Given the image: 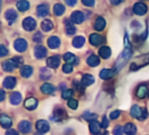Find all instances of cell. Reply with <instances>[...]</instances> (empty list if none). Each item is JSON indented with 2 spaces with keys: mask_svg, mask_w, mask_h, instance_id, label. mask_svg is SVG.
I'll list each match as a JSON object with an SVG mask.
<instances>
[{
  "mask_svg": "<svg viewBox=\"0 0 149 135\" xmlns=\"http://www.w3.org/2000/svg\"><path fill=\"white\" fill-rule=\"evenodd\" d=\"M105 26H106V21H105V19L104 17H101V16H99V17H97L95 19V22H94V28H95V30H102L104 28H105Z\"/></svg>",
  "mask_w": 149,
  "mask_h": 135,
  "instance_id": "obj_17",
  "label": "cell"
},
{
  "mask_svg": "<svg viewBox=\"0 0 149 135\" xmlns=\"http://www.w3.org/2000/svg\"><path fill=\"white\" fill-rule=\"evenodd\" d=\"M123 132H125V128L121 127V126H116L113 129V134L114 135H123Z\"/></svg>",
  "mask_w": 149,
  "mask_h": 135,
  "instance_id": "obj_37",
  "label": "cell"
},
{
  "mask_svg": "<svg viewBox=\"0 0 149 135\" xmlns=\"http://www.w3.org/2000/svg\"><path fill=\"white\" fill-rule=\"evenodd\" d=\"M64 59H65V62L68 63V64H77V57L73 55V54H71V52H66V54H64Z\"/></svg>",
  "mask_w": 149,
  "mask_h": 135,
  "instance_id": "obj_29",
  "label": "cell"
},
{
  "mask_svg": "<svg viewBox=\"0 0 149 135\" xmlns=\"http://www.w3.org/2000/svg\"><path fill=\"white\" fill-rule=\"evenodd\" d=\"M8 54V50L6 49V47L3 45V44H0V56H6Z\"/></svg>",
  "mask_w": 149,
  "mask_h": 135,
  "instance_id": "obj_43",
  "label": "cell"
},
{
  "mask_svg": "<svg viewBox=\"0 0 149 135\" xmlns=\"http://www.w3.org/2000/svg\"><path fill=\"white\" fill-rule=\"evenodd\" d=\"M72 94H73V91L72 90H64L62 92V98H64V99H71Z\"/></svg>",
  "mask_w": 149,
  "mask_h": 135,
  "instance_id": "obj_35",
  "label": "cell"
},
{
  "mask_svg": "<svg viewBox=\"0 0 149 135\" xmlns=\"http://www.w3.org/2000/svg\"><path fill=\"white\" fill-rule=\"evenodd\" d=\"M86 63H87L90 66H98L100 62H99V58H98L95 55H91V56H88Z\"/></svg>",
  "mask_w": 149,
  "mask_h": 135,
  "instance_id": "obj_30",
  "label": "cell"
},
{
  "mask_svg": "<svg viewBox=\"0 0 149 135\" xmlns=\"http://www.w3.org/2000/svg\"><path fill=\"white\" fill-rule=\"evenodd\" d=\"M81 2L85 6H93L94 5V0H81Z\"/></svg>",
  "mask_w": 149,
  "mask_h": 135,
  "instance_id": "obj_47",
  "label": "cell"
},
{
  "mask_svg": "<svg viewBox=\"0 0 149 135\" xmlns=\"http://www.w3.org/2000/svg\"><path fill=\"white\" fill-rule=\"evenodd\" d=\"M59 44H61V40H59L57 36H51V37H49V40H48V45H49V48L56 49V48L59 47Z\"/></svg>",
  "mask_w": 149,
  "mask_h": 135,
  "instance_id": "obj_16",
  "label": "cell"
},
{
  "mask_svg": "<svg viewBox=\"0 0 149 135\" xmlns=\"http://www.w3.org/2000/svg\"><path fill=\"white\" fill-rule=\"evenodd\" d=\"M101 127H102V128H107V127H108V119H107L106 116H104V118H102Z\"/></svg>",
  "mask_w": 149,
  "mask_h": 135,
  "instance_id": "obj_46",
  "label": "cell"
},
{
  "mask_svg": "<svg viewBox=\"0 0 149 135\" xmlns=\"http://www.w3.org/2000/svg\"><path fill=\"white\" fill-rule=\"evenodd\" d=\"M148 93H149V88H148V86L144 85V84L140 85V86L137 87V90H136V95H137L140 99L146 98V97L148 95Z\"/></svg>",
  "mask_w": 149,
  "mask_h": 135,
  "instance_id": "obj_7",
  "label": "cell"
},
{
  "mask_svg": "<svg viewBox=\"0 0 149 135\" xmlns=\"http://www.w3.org/2000/svg\"><path fill=\"white\" fill-rule=\"evenodd\" d=\"M9 100H10V102L13 105H19L21 102V100H22V97H21V94L19 92H13L10 94V97H9Z\"/></svg>",
  "mask_w": 149,
  "mask_h": 135,
  "instance_id": "obj_22",
  "label": "cell"
},
{
  "mask_svg": "<svg viewBox=\"0 0 149 135\" xmlns=\"http://www.w3.org/2000/svg\"><path fill=\"white\" fill-rule=\"evenodd\" d=\"M33 40H34L35 42H38V43H40V42L42 41V34H41V33H36V34L33 36Z\"/></svg>",
  "mask_w": 149,
  "mask_h": 135,
  "instance_id": "obj_44",
  "label": "cell"
},
{
  "mask_svg": "<svg viewBox=\"0 0 149 135\" xmlns=\"http://www.w3.org/2000/svg\"><path fill=\"white\" fill-rule=\"evenodd\" d=\"M84 19H85L84 14L81 12H79V10H76V12H73L71 14V21L74 22V23H81L84 21Z\"/></svg>",
  "mask_w": 149,
  "mask_h": 135,
  "instance_id": "obj_9",
  "label": "cell"
},
{
  "mask_svg": "<svg viewBox=\"0 0 149 135\" xmlns=\"http://www.w3.org/2000/svg\"><path fill=\"white\" fill-rule=\"evenodd\" d=\"M41 71H42V72H41V78H42V79H47V78L50 77V71H49V70L42 69Z\"/></svg>",
  "mask_w": 149,
  "mask_h": 135,
  "instance_id": "obj_39",
  "label": "cell"
},
{
  "mask_svg": "<svg viewBox=\"0 0 149 135\" xmlns=\"http://www.w3.org/2000/svg\"><path fill=\"white\" fill-rule=\"evenodd\" d=\"M65 2H66L69 6H74L76 2H77V0H65Z\"/></svg>",
  "mask_w": 149,
  "mask_h": 135,
  "instance_id": "obj_49",
  "label": "cell"
},
{
  "mask_svg": "<svg viewBox=\"0 0 149 135\" xmlns=\"http://www.w3.org/2000/svg\"><path fill=\"white\" fill-rule=\"evenodd\" d=\"M130 115L134 116V118H136L137 120H144V119H147L148 113H147V109L146 108H141V107L134 105L132 107V109H130Z\"/></svg>",
  "mask_w": 149,
  "mask_h": 135,
  "instance_id": "obj_1",
  "label": "cell"
},
{
  "mask_svg": "<svg viewBox=\"0 0 149 135\" xmlns=\"http://www.w3.org/2000/svg\"><path fill=\"white\" fill-rule=\"evenodd\" d=\"M19 130L23 134H28L30 130H31V123L27 120H23L19 123Z\"/></svg>",
  "mask_w": 149,
  "mask_h": 135,
  "instance_id": "obj_8",
  "label": "cell"
},
{
  "mask_svg": "<svg viewBox=\"0 0 149 135\" xmlns=\"http://www.w3.org/2000/svg\"><path fill=\"white\" fill-rule=\"evenodd\" d=\"M16 7H17L19 10H21V12H26V10L29 8V2L26 1V0H21V1H19V2L16 3Z\"/></svg>",
  "mask_w": 149,
  "mask_h": 135,
  "instance_id": "obj_32",
  "label": "cell"
},
{
  "mask_svg": "<svg viewBox=\"0 0 149 135\" xmlns=\"http://www.w3.org/2000/svg\"><path fill=\"white\" fill-rule=\"evenodd\" d=\"M121 114V112L119 111V109H115V111H113V112H111V114H109V118L112 119V120H115V119H118L119 118V115Z\"/></svg>",
  "mask_w": 149,
  "mask_h": 135,
  "instance_id": "obj_40",
  "label": "cell"
},
{
  "mask_svg": "<svg viewBox=\"0 0 149 135\" xmlns=\"http://www.w3.org/2000/svg\"><path fill=\"white\" fill-rule=\"evenodd\" d=\"M123 128H125V133H126L127 135H135V134H136V127H135V125L132 123V122L126 123V126H125Z\"/></svg>",
  "mask_w": 149,
  "mask_h": 135,
  "instance_id": "obj_20",
  "label": "cell"
},
{
  "mask_svg": "<svg viewBox=\"0 0 149 135\" xmlns=\"http://www.w3.org/2000/svg\"><path fill=\"white\" fill-rule=\"evenodd\" d=\"M36 12H37V15H38V16H41V17L47 16V15L49 14V8H48V5H45V3L40 5V6L37 7V9H36Z\"/></svg>",
  "mask_w": 149,
  "mask_h": 135,
  "instance_id": "obj_15",
  "label": "cell"
},
{
  "mask_svg": "<svg viewBox=\"0 0 149 135\" xmlns=\"http://www.w3.org/2000/svg\"><path fill=\"white\" fill-rule=\"evenodd\" d=\"M95 116H97L95 114L90 113V112H85V113L83 114V118H84V119H86V120H92V119H94Z\"/></svg>",
  "mask_w": 149,
  "mask_h": 135,
  "instance_id": "obj_41",
  "label": "cell"
},
{
  "mask_svg": "<svg viewBox=\"0 0 149 135\" xmlns=\"http://www.w3.org/2000/svg\"><path fill=\"white\" fill-rule=\"evenodd\" d=\"M147 9H148V7H147V5H144L143 2H136V3L134 5V7H133L134 13L137 14V15H143V14H146V13H147Z\"/></svg>",
  "mask_w": 149,
  "mask_h": 135,
  "instance_id": "obj_3",
  "label": "cell"
},
{
  "mask_svg": "<svg viewBox=\"0 0 149 135\" xmlns=\"http://www.w3.org/2000/svg\"><path fill=\"white\" fill-rule=\"evenodd\" d=\"M64 12H65V7H64L63 5H61V3H56V5L54 6V13H55L56 16H61Z\"/></svg>",
  "mask_w": 149,
  "mask_h": 135,
  "instance_id": "obj_31",
  "label": "cell"
},
{
  "mask_svg": "<svg viewBox=\"0 0 149 135\" xmlns=\"http://www.w3.org/2000/svg\"><path fill=\"white\" fill-rule=\"evenodd\" d=\"M2 85H3V87H6V88H13L15 85H16V79L14 78V77H6L5 79H3V83H2Z\"/></svg>",
  "mask_w": 149,
  "mask_h": 135,
  "instance_id": "obj_13",
  "label": "cell"
},
{
  "mask_svg": "<svg viewBox=\"0 0 149 135\" xmlns=\"http://www.w3.org/2000/svg\"><path fill=\"white\" fill-rule=\"evenodd\" d=\"M20 72H21V76H22V77L28 78V77H30V76H31V73H33V68H31V66H29V65H24V66H22V68H21Z\"/></svg>",
  "mask_w": 149,
  "mask_h": 135,
  "instance_id": "obj_25",
  "label": "cell"
},
{
  "mask_svg": "<svg viewBox=\"0 0 149 135\" xmlns=\"http://www.w3.org/2000/svg\"><path fill=\"white\" fill-rule=\"evenodd\" d=\"M84 44H85V38L83 36H76L72 40V45L74 48H81Z\"/></svg>",
  "mask_w": 149,
  "mask_h": 135,
  "instance_id": "obj_23",
  "label": "cell"
},
{
  "mask_svg": "<svg viewBox=\"0 0 149 135\" xmlns=\"http://www.w3.org/2000/svg\"><path fill=\"white\" fill-rule=\"evenodd\" d=\"M13 61H14V63H15L16 66H19V65H21V64L23 63V59H22L21 57H14Z\"/></svg>",
  "mask_w": 149,
  "mask_h": 135,
  "instance_id": "obj_45",
  "label": "cell"
},
{
  "mask_svg": "<svg viewBox=\"0 0 149 135\" xmlns=\"http://www.w3.org/2000/svg\"><path fill=\"white\" fill-rule=\"evenodd\" d=\"M37 105H38V101H37V99H35V98H28V99L24 101V107L28 108L29 111L35 109V108L37 107Z\"/></svg>",
  "mask_w": 149,
  "mask_h": 135,
  "instance_id": "obj_11",
  "label": "cell"
},
{
  "mask_svg": "<svg viewBox=\"0 0 149 135\" xmlns=\"http://www.w3.org/2000/svg\"><path fill=\"white\" fill-rule=\"evenodd\" d=\"M36 129H37V132L44 134V133L49 132L50 126H49V123H48L45 120H38V121L36 122Z\"/></svg>",
  "mask_w": 149,
  "mask_h": 135,
  "instance_id": "obj_5",
  "label": "cell"
},
{
  "mask_svg": "<svg viewBox=\"0 0 149 135\" xmlns=\"http://www.w3.org/2000/svg\"><path fill=\"white\" fill-rule=\"evenodd\" d=\"M3 99H5V91L1 90L0 91V100H3Z\"/></svg>",
  "mask_w": 149,
  "mask_h": 135,
  "instance_id": "obj_51",
  "label": "cell"
},
{
  "mask_svg": "<svg viewBox=\"0 0 149 135\" xmlns=\"http://www.w3.org/2000/svg\"><path fill=\"white\" fill-rule=\"evenodd\" d=\"M99 55H100L101 58L107 59V58L111 56V49H109L108 47H101V48L99 49Z\"/></svg>",
  "mask_w": 149,
  "mask_h": 135,
  "instance_id": "obj_28",
  "label": "cell"
},
{
  "mask_svg": "<svg viewBox=\"0 0 149 135\" xmlns=\"http://www.w3.org/2000/svg\"><path fill=\"white\" fill-rule=\"evenodd\" d=\"M6 135H17V132L14 130V129H8L6 132Z\"/></svg>",
  "mask_w": 149,
  "mask_h": 135,
  "instance_id": "obj_48",
  "label": "cell"
},
{
  "mask_svg": "<svg viewBox=\"0 0 149 135\" xmlns=\"http://www.w3.org/2000/svg\"><path fill=\"white\" fill-rule=\"evenodd\" d=\"M41 91H42L43 93H45V94H51V93H54L55 87H54V85H51L50 83H44V84L41 86Z\"/></svg>",
  "mask_w": 149,
  "mask_h": 135,
  "instance_id": "obj_21",
  "label": "cell"
},
{
  "mask_svg": "<svg viewBox=\"0 0 149 135\" xmlns=\"http://www.w3.org/2000/svg\"><path fill=\"white\" fill-rule=\"evenodd\" d=\"M54 114H55V116H56V119L57 120H62V119H64L65 118V112L63 111V109H61V108H58V109H55V112H54Z\"/></svg>",
  "mask_w": 149,
  "mask_h": 135,
  "instance_id": "obj_34",
  "label": "cell"
},
{
  "mask_svg": "<svg viewBox=\"0 0 149 135\" xmlns=\"http://www.w3.org/2000/svg\"><path fill=\"white\" fill-rule=\"evenodd\" d=\"M68 106H69L71 109H76V108L78 107V101H77L76 99H70V100L68 101Z\"/></svg>",
  "mask_w": 149,
  "mask_h": 135,
  "instance_id": "obj_36",
  "label": "cell"
},
{
  "mask_svg": "<svg viewBox=\"0 0 149 135\" xmlns=\"http://www.w3.org/2000/svg\"><path fill=\"white\" fill-rule=\"evenodd\" d=\"M41 28H42L43 31H50V30L54 28V24H52V22H51L50 20L47 19V20H43V21H42Z\"/></svg>",
  "mask_w": 149,
  "mask_h": 135,
  "instance_id": "obj_27",
  "label": "cell"
},
{
  "mask_svg": "<svg viewBox=\"0 0 149 135\" xmlns=\"http://www.w3.org/2000/svg\"><path fill=\"white\" fill-rule=\"evenodd\" d=\"M5 16H6V19H7V20L13 21V20H15V19H16L17 14H16V12H15L14 9H7V10H6V13H5Z\"/></svg>",
  "mask_w": 149,
  "mask_h": 135,
  "instance_id": "obj_33",
  "label": "cell"
},
{
  "mask_svg": "<svg viewBox=\"0 0 149 135\" xmlns=\"http://www.w3.org/2000/svg\"><path fill=\"white\" fill-rule=\"evenodd\" d=\"M34 52H35V57L38 58V59L44 58L47 56V49L41 44H38V45H36L34 48Z\"/></svg>",
  "mask_w": 149,
  "mask_h": 135,
  "instance_id": "obj_6",
  "label": "cell"
},
{
  "mask_svg": "<svg viewBox=\"0 0 149 135\" xmlns=\"http://www.w3.org/2000/svg\"><path fill=\"white\" fill-rule=\"evenodd\" d=\"M0 123H1V127L2 128H9L12 126V119L8 115L1 114L0 115Z\"/></svg>",
  "mask_w": 149,
  "mask_h": 135,
  "instance_id": "obj_14",
  "label": "cell"
},
{
  "mask_svg": "<svg viewBox=\"0 0 149 135\" xmlns=\"http://www.w3.org/2000/svg\"><path fill=\"white\" fill-rule=\"evenodd\" d=\"M88 128H90V132H91L92 134H94V135L99 134V132H100V125H99L98 121H95V120H93V121L90 122Z\"/></svg>",
  "mask_w": 149,
  "mask_h": 135,
  "instance_id": "obj_19",
  "label": "cell"
},
{
  "mask_svg": "<svg viewBox=\"0 0 149 135\" xmlns=\"http://www.w3.org/2000/svg\"><path fill=\"white\" fill-rule=\"evenodd\" d=\"M59 57L58 56H51V57H49L48 59H47V65L48 66H50V68H52V69H56V68H58L59 66Z\"/></svg>",
  "mask_w": 149,
  "mask_h": 135,
  "instance_id": "obj_10",
  "label": "cell"
},
{
  "mask_svg": "<svg viewBox=\"0 0 149 135\" xmlns=\"http://www.w3.org/2000/svg\"><path fill=\"white\" fill-rule=\"evenodd\" d=\"M22 26H23L24 30L31 31V30H34V29L36 28V21H35L33 17L28 16V17H26V19L22 21Z\"/></svg>",
  "mask_w": 149,
  "mask_h": 135,
  "instance_id": "obj_2",
  "label": "cell"
},
{
  "mask_svg": "<svg viewBox=\"0 0 149 135\" xmlns=\"http://www.w3.org/2000/svg\"><path fill=\"white\" fill-rule=\"evenodd\" d=\"M74 33H76V28H74V26H72V24H68V26H66V34H68V35H74Z\"/></svg>",
  "mask_w": 149,
  "mask_h": 135,
  "instance_id": "obj_38",
  "label": "cell"
},
{
  "mask_svg": "<svg viewBox=\"0 0 149 135\" xmlns=\"http://www.w3.org/2000/svg\"><path fill=\"white\" fill-rule=\"evenodd\" d=\"M101 42H102V37H101V35H99V34H97V33H93V34H91L90 35V43L92 44V45H99V44H101Z\"/></svg>",
  "mask_w": 149,
  "mask_h": 135,
  "instance_id": "obj_12",
  "label": "cell"
},
{
  "mask_svg": "<svg viewBox=\"0 0 149 135\" xmlns=\"http://www.w3.org/2000/svg\"><path fill=\"white\" fill-rule=\"evenodd\" d=\"M113 70H109V69H102L101 71H100V73H99V76H100V78L101 79H105V80H107V79H109L112 76H113Z\"/></svg>",
  "mask_w": 149,
  "mask_h": 135,
  "instance_id": "obj_26",
  "label": "cell"
},
{
  "mask_svg": "<svg viewBox=\"0 0 149 135\" xmlns=\"http://www.w3.org/2000/svg\"><path fill=\"white\" fill-rule=\"evenodd\" d=\"M81 85L83 86H88V85H92L94 83V77L91 76V74H84L83 78H81Z\"/></svg>",
  "mask_w": 149,
  "mask_h": 135,
  "instance_id": "obj_18",
  "label": "cell"
},
{
  "mask_svg": "<svg viewBox=\"0 0 149 135\" xmlns=\"http://www.w3.org/2000/svg\"><path fill=\"white\" fill-rule=\"evenodd\" d=\"M27 41L26 40H23V38H17V40H15V42H14V48H15V50L16 51H19V52H23L26 49H27Z\"/></svg>",
  "mask_w": 149,
  "mask_h": 135,
  "instance_id": "obj_4",
  "label": "cell"
},
{
  "mask_svg": "<svg viewBox=\"0 0 149 135\" xmlns=\"http://www.w3.org/2000/svg\"><path fill=\"white\" fill-rule=\"evenodd\" d=\"M63 71L65 72V73H70V72H72V65L71 64H64L63 65Z\"/></svg>",
  "mask_w": 149,
  "mask_h": 135,
  "instance_id": "obj_42",
  "label": "cell"
},
{
  "mask_svg": "<svg viewBox=\"0 0 149 135\" xmlns=\"http://www.w3.org/2000/svg\"><path fill=\"white\" fill-rule=\"evenodd\" d=\"M111 1V3H113V5H119L120 2H122L123 0H109Z\"/></svg>",
  "mask_w": 149,
  "mask_h": 135,
  "instance_id": "obj_50",
  "label": "cell"
},
{
  "mask_svg": "<svg viewBox=\"0 0 149 135\" xmlns=\"http://www.w3.org/2000/svg\"><path fill=\"white\" fill-rule=\"evenodd\" d=\"M15 66H16V65H15V63H14L13 59H8V61H5V62L2 63V69H3L5 71H7V72L12 71Z\"/></svg>",
  "mask_w": 149,
  "mask_h": 135,
  "instance_id": "obj_24",
  "label": "cell"
}]
</instances>
